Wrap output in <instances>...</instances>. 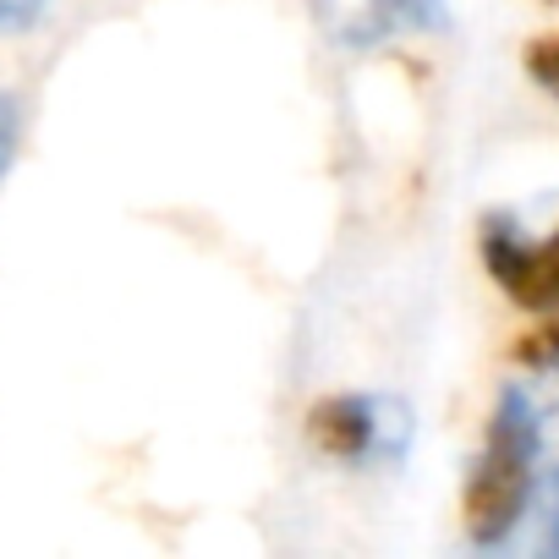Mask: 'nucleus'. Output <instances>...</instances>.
I'll list each match as a JSON object with an SVG mask.
<instances>
[{
	"mask_svg": "<svg viewBox=\"0 0 559 559\" xmlns=\"http://www.w3.org/2000/svg\"><path fill=\"white\" fill-rule=\"evenodd\" d=\"M510 357H515L521 368H537V373L559 368V302H554V308H543V324H537V330H526V335L510 346Z\"/></svg>",
	"mask_w": 559,
	"mask_h": 559,
	"instance_id": "nucleus-5",
	"label": "nucleus"
},
{
	"mask_svg": "<svg viewBox=\"0 0 559 559\" xmlns=\"http://www.w3.org/2000/svg\"><path fill=\"white\" fill-rule=\"evenodd\" d=\"M483 263L515 308L543 313V308L559 302V230L543 236V241H526L515 230V219L488 214L483 219Z\"/></svg>",
	"mask_w": 559,
	"mask_h": 559,
	"instance_id": "nucleus-3",
	"label": "nucleus"
},
{
	"mask_svg": "<svg viewBox=\"0 0 559 559\" xmlns=\"http://www.w3.org/2000/svg\"><path fill=\"white\" fill-rule=\"evenodd\" d=\"M537 406L526 390H504L493 417H488V439L472 461L466 493H461V515H466V537L483 548H499L526 504H532V472H537Z\"/></svg>",
	"mask_w": 559,
	"mask_h": 559,
	"instance_id": "nucleus-1",
	"label": "nucleus"
},
{
	"mask_svg": "<svg viewBox=\"0 0 559 559\" xmlns=\"http://www.w3.org/2000/svg\"><path fill=\"white\" fill-rule=\"evenodd\" d=\"M543 521H548V532H543V554H559V472L548 477V499H543Z\"/></svg>",
	"mask_w": 559,
	"mask_h": 559,
	"instance_id": "nucleus-8",
	"label": "nucleus"
},
{
	"mask_svg": "<svg viewBox=\"0 0 559 559\" xmlns=\"http://www.w3.org/2000/svg\"><path fill=\"white\" fill-rule=\"evenodd\" d=\"M521 61H526V78L559 99V34H548V39H532Z\"/></svg>",
	"mask_w": 559,
	"mask_h": 559,
	"instance_id": "nucleus-6",
	"label": "nucleus"
},
{
	"mask_svg": "<svg viewBox=\"0 0 559 559\" xmlns=\"http://www.w3.org/2000/svg\"><path fill=\"white\" fill-rule=\"evenodd\" d=\"M12 143H17V105L0 99V170H7V159H12Z\"/></svg>",
	"mask_w": 559,
	"mask_h": 559,
	"instance_id": "nucleus-9",
	"label": "nucleus"
},
{
	"mask_svg": "<svg viewBox=\"0 0 559 559\" xmlns=\"http://www.w3.org/2000/svg\"><path fill=\"white\" fill-rule=\"evenodd\" d=\"M50 0H0V34H28Z\"/></svg>",
	"mask_w": 559,
	"mask_h": 559,
	"instance_id": "nucleus-7",
	"label": "nucleus"
},
{
	"mask_svg": "<svg viewBox=\"0 0 559 559\" xmlns=\"http://www.w3.org/2000/svg\"><path fill=\"white\" fill-rule=\"evenodd\" d=\"M308 433L346 466H390L412 444V412L395 395H330L308 412Z\"/></svg>",
	"mask_w": 559,
	"mask_h": 559,
	"instance_id": "nucleus-2",
	"label": "nucleus"
},
{
	"mask_svg": "<svg viewBox=\"0 0 559 559\" xmlns=\"http://www.w3.org/2000/svg\"><path fill=\"white\" fill-rule=\"evenodd\" d=\"M313 23L341 50H373L401 34H439L450 28L444 0H308Z\"/></svg>",
	"mask_w": 559,
	"mask_h": 559,
	"instance_id": "nucleus-4",
	"label": "nucleus"
}]
</instances>
